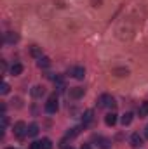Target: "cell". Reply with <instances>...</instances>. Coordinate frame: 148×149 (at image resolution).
Segmentation results:
<instances>
[{
    "label": "cell",
    "mask_w": 148,
    "mask_h": 149,
    "mask_svg": "<svg viewBox=\"0 0 148 149\" xmlns=\"http://www.w3.org/2000/svg\"><path fill=\"white\" fill-rule=\"evenodd\" d=\"M132 35H134V24H132V21L129 17H124L120 21L118 28H117V37L125 42V40H131Z\"/></svg>",
    "instance_id": "1"
},
{
    "label": "cell",
    "mask_w": 148,
    "mask_h": 149,
    "mask_svg": "<svg viewBox=\"0 0 148 149\" xmlns=\"http://www.w3.org/2000/svg\"><path fill=\"white\" fill-rule=\"evenodd\" d=\"M44 109H45V113H49V114H54V113H58V109H59L58 97H56V95H51V97L47 99V102H45Z\"/></svg>",
    "instance_id": "2"
},
{
    "label": "cell",
    "mask_w": 148,
    "mask_h": 149,
    "mask_svg": "<svg viewBox=\"0 0 148 149\" xmlns=\"http://www.w3.org/2000/svg\"><path fill=\"white\" fill-rule=\"evenodd\" d=\"M12 132H14V135H16V137L23 139L25 135H28V127H26V123H25V121H18V123H14Z\"/></svg>",
    "instance_id": "3"
},
{
    "label": "cell",
    "mask_w": 148,
    "mask_h": 149,
    "mask_svg": "<svg viewBox=\"0 0 148 149\" xmlns=\"http://www.w3.org/2000/svg\"><path fill=\"white\" fill-rule=\"evenodd\" d=\"M98 106L99 108H111V106H115V99L110 94H101L98 97Z\"/></svg>",
    "instance_id": "4"
},
{
    "label": "cell",
    "mask_w": 148,
    "mask_h": 149,
    "mask_svg": "<svg viewBox=\"0 0 148 149\" xmlns=\"http://www.w3.org/2000/svg\"><path fill=\"white\" fill-rule=\"evenodd\" d=\"M68 73L72 78L75 80H84V76H85V70L82 68V66H72L70 70H68Z\"/></svg>",
    "instance_id": "5"
},
{
    "label": "cell",
    "mask_w": 148,
    "mask_h": 149,
    "mask_svg": "<svg viewBox=\"0 0 148 149\" xmlns=\"http://www.w3.org/2000/svg\"><path fill=\"white\" fill-rule=\"evenodd\" d=\"M84 94H85L84 87H72L70 88V99H80Z\"/></svg>",
    "instance_id": "6"
},
{
    "label": "cell",
    "mask_w": 148,
    "mask_h": 149,
    "mask_svg": "<svg viewBox=\"0 0 148 149\" xmlns=\"http://www.w3.org/2000/svg\"><path fill=\"white\" fill-rule=\"evenodd\" d=\"M4 40H5V43H16L18 40H19V35L16 33V31H7L5 35H4Z\"/></svg>",
    "instance_id": "7"
},
{
    "label": "cell",
    "mask_w": 148,
    "mask_h": 149,
    "mask_svg": "<svg viewBox=\"0 0 148 149\" xmlns=\"http://www.w3.org/2000/svg\"><path fill=\"white\" fill-rule=\"evenodd\" d=\"M98 148L99 149H110L111 148V141L108 137H98Z\"/></svg>",
    "instance_id": "8"
},
{
    "label": "cell",
    "mask_w": 148,
    "mask_h": 149,
    "mask_svg": "<svg viewBox=\"0 0 148 149\" xmlns=\"http://www.w3.org/2000/svg\"><path fill=\"white\" fill-rule=\"evenodd\" d=\"M141 144H143V137L140 134H132L131 135V146L132 148H140Z\"/></svg>",
    "instance_id": "9"
},
{
    "label": "cell",
    "mask_w": 148,
    "mask_h": 149,
    "mask_svg": "<svg viewBox=\"0 0 148 149\" xmlns=\"http://www.w3.org/2000/svg\"><path fill=\"white\" fill-rule=\"evenodd\" d=\"M30 92H32V95H33V97H42V95H44V94H45V88H44V87H42V85H35V87H32V90H30Z\"/></svg>",
    "instance_id": "10"
},
{
    "label": "cell",
    "mask_w": 148,
    "mask_h": 149,
    "mask_svg": "<svg viewBox=\"0 0 148 149\" xmlns=\"http://www.w3.org/2000/svg\"><path fill=\"white\" fill-rule=\"evenodd\" d=\"M23 73V64L21 63H14L12 66H11V74L12 76H18V74Z\"/></svg>",
    "instance_id": "11"
},
{
    "label": "cell",
    "mask_w": 148,
    "mask_h": 149,
    "mask_svg": "<svg viewBox=\"0 0 148 149\" xmlns=\"http://www.w3.org/2000/svg\"><path fill=\"white\" fill-rule=\"evenodd\" d=\"M92 118H94V111H92V109H87V111L84 113V116H82V123L87 125V123L92 121Z\"/></svg>",
    "instance_id": "12"
},
{
    "label": "cell",
    "mask_w": 148,
    "mask_h": 149,
    "mask_svg": "<svg viewBox=\"0 0 148 149\" xmlns=\"http://www.w3.org/2000/svg\"><path fill=\"white\" fill-rule=\"evenodd\" d=\"M105 123H106L108 127H113V125L117 123V114H115V113H108V114L105 116Z\"/></svg>",
    "instance_id": "13"
},
{
    "label": "cell",
    "mask_w": 148,
    "mask_h": 149,
    "mask_svg": "<svg viewBox=\"0 0 148 149\" xmlns=\"http://www.w3.org/2000/svg\"><path fill=\"white\" fill-rule=\"evenodd\" d=\"M38 130H40V128H38L37 123H30V125H28V135H30V137L38 135Z\"/></svg>",
    "instance_id": "14"
},
{
    "label": "cell",
    "mask_w": 148,
    "mask_h": 149,
    "mask_svg": "<svg viewBox=\"0 0 148 149\" xmlns=\"http://www.w3.org/2000/svg\"><path fill=\"white\" fill-rule=\"evenodd\" d=\"M37 64H38V68H49V66H51V59L45 57V56H42L37 61Z\"/></svg>",
    "instance_id": "15"
},
{
    "label": "cell",
    "mask_w": 148,
    "mask_h": 149,
    "mask_svg": "<svg viewBox=\"0 0 148 149\" xmlns=\"http://www.w3.org/2000/svg\"><path fill=\"white\" fill-rule=\"evenodd\" d=\"M138 114H140V118H145V116H148V101H147V102H143V104L140 106Z\"/></svg>",
    "instance_id": "16"
},
{
    "label": "cell",
    "mask_w": 148,
    "mask_h": 149,
    "mask_svg": "<svg viewBox=\"0 0 148 149\" xmlns=\"http://www.w3.org/2000/svg\"><path fill=\"white\" fill-rule=\"evenodd\" d=\"M132 113H125V114H122V125L124 127H127V125H131V121H132Z\"/></svg>",
    "instance_id": "17"
},
{
    "label": "cell",
    "mask_w": 148,
    "mask_h": 149,
    "mask_svg": "<svg viewBox=\"0 0 148 149\" xmlns=\"http://www.w3.org/2000/svg\"><path fill=\"white\" fill-rule=\"evenodd\" d=\"M113 73L117 74V76H127V74H129V70H127V68H115Z\"/></svg>",
    "instance_id": "18"
},
{
    "label": "cell",
    "mask_w": 148,
    "mask_h": 149,
    "mask_svg": "<svg viewBox=\"0 0 148 149\" xmlns=\"http://www.w3.org/2000/svg\"><path fill=\"white\" fill-rule=\"evenodd\" d=\"M40 144H42V149H52V141H51V139H47V137H45V139H42V141H40Z\"/></svg>",
    "instance_id": "19"
},
{
    "label": "cell",
    "mask_w": 148,
    "mask_h": 149,
    "mask_svg": "<svg viewBox=\"0 0 148 149\" xmlns=\"http://www.w3.org/2000/svg\"><path fill=\"white\" fill-rule=\"evenodd\" d=\"M30 52H32V56H33L35 59H40V57H42V52H40V49H38L37 45H32V50H30Z\"/></svg>",
    "instance_id": "20"
},
{
    "label": "cell",
    "mask_w": 148,
    "mask_h": 149,
    "mask_svg": "<svg viewBox=\"0 0 148 149\" xmlns=\"http://www.w3.org/2000/svg\"><path fill=\"white\" fill-rule=\"evenodd\" d=\"M9 92H11V87H9V83H7V81H4V83H2V87H0V94H2V95H7Z\"/></svg>",
    "instance_id": "21"
},
{
    "label": "cell",
    "mask_w": 148,
    "mask_h": 149,
    "mask_svg": "<svg viewBox=\"0 0 148 149\" xmlns=\"http://www.w3.org/2000/svg\"><path fill=\"white\" fill-rule=\"evenodd\" d=\"M78 132H80V127H75V128H72V132L66 134V137H75V135H78Z\"/></svg>",
    "instance_id": "22"
},
{
    "label": "cell",
    "mask_w": 148,
    "mask_h": 149,
    "mask_svg": "<svg viewBox=\"0 0 148 149\" xmlns=\"http://www.w3.org/2000/svg\"><path fill=\"white\" fill-rule=\"evenodd\" d=\"M7 123H9V120H7V116H5V114H2V130H5V127H7Z\"/></svg>",
    "instance_id": "23"
},
{
    "label": "cell",
    "mask_w": 148,
    "mask_h": 149,
    "mask_svg": "<svg viewBox=\"0 0 148 149\" xmlns=\"http://www.w3.org/2000/svg\"><path fill=\"white\" fill-rule=\"evenodd\" d=\"M30 149H42V144L35 141V142H32V144H30Z\"/></svg>",
    "instance_id": "24"
},
{
    "label": "cell",
    "mask_w": 148,
    "mask_h": 149,
    "mask_svg": "<svg viewBox=\"0 0 148 149\" xmlns=\"http://www.w3.org/2000/svg\"><path fill=\"white\" fill-rule=\"evenodd\" d=\"M5 70H7V64H5V61H2V73H5Z\"/></svg>",
    "instance_id": "25"
},
{
    "label": "cell",
    "mask_w": 148,
    "mask_h": 149,
    "mask_svg": "<svg viewBox=\"0 0 148 149\" xmlns=\"http://www.w3.org/2000/svg\"><path fill=\"white\" fill-rule=\"evenodd\" d=\"M80 149H92V148H91L89 144H84V146H82V148H80Z\"/></svg>",
    "instance_id": "26"
},
{
    "label": "cell",
    "mask_w": 148,
    "mask_h": 149,
    "mask_svg": "<svg viewBox=\"0 0 148 149\" xmlns=\"http://www.w3.org/2000/svg\"><path fill=\"white\" fill-rule=\"evenodd\" d=\"M145 137H147V139H148V125H147V127H145Z\"/></svg>",
    "instance_id": "27"
},
{
    "label": "cell",
    "mask_w": 148,
    "mask_h": 149,
    "mask_svg": "<svg viewBox=\"0 0 148 149\" xmlns=\"http://www.w3.org/2000/svg\"><path fill=\"white\" fill-rule=\"evenodd\" d=\"M9 149H14V148H9Z\"/></svg>",
    "instance_id": "28"
},
{
    "label": "cell",
    "mask_w": 148,
    "mask_h": 149,
    "mask_svg": "<svg viewBox=\"0 0 148 149\" xmlns=\"http://www.w3.org/2000/svg\"><path fill=\"white\" fill-rule=\"evenodd\" d=\"M68 149H73V148H68Z\"/></svg>",
    "instance_id": "29"
}]
</instances>
